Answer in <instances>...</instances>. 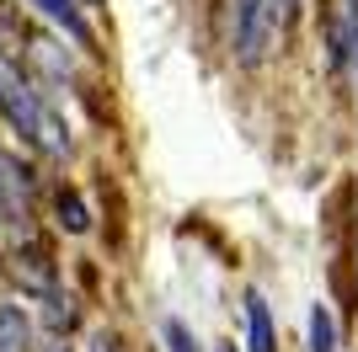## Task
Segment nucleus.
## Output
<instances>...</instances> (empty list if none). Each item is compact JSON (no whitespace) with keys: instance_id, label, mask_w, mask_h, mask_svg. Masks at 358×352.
Listing matches in <instances>:
<instances>
[{"instance_id":"nucleus-16","label":"nucleus","mask_w":358,"mask_h":352,"mask_svg":"<svg viewBox=\"0 0 358 352\" xmlns=\"http://www.w3.org/2000/svg\"><path fill=\"white\" fill-rule=\"evenodd\" d=\"M6 283H11V272H6V262H0V293H6Z\"/></svg>"},{"instance_id":"nucleus-11","label":"nucleus","mask_w":358,"mask_h":352,"mask_svg":"<svg viewBox=\"0 0 358 352\" xmlns=\"http://www.w3.org/2000/svg\"><path fill=\"white\" fill-rule=\"evenodd\" d=\"M75 315H80V309L70 305V293H48V299H43V321H48V331H54V337H59V331H70Z\"/></svg>"},{"instance_id":"nucleus-13","label":"nucleus","mask_w":358,"mask_h":352,"mask_svg":"<svg viewBox=\"0 0 358 352\" xmlns=\"http://www.w3.org/2000/svg\"><path fill=\"white\" fill-rule=\"evenodd\" d=\"M166 342H171V352H198L193 331H187L182 321H166Z\"/></svg>"},{"instance_id":"nucleus-4","label":"nucleus","mask_w":358,"mask_h":352,"mask_svg":"<svg viewBox=\"0 0 358 352\" xmlns=\"http://www.w3.org/2000/svg\"><path fill=\"white\" fill-rule=\"evenodd\" d=\"M22 288H32L38 299H48V293H59V283H54V267H48V256L38 246H27V251H16V267H6Z\"/></svg>"},{"instance_id":"nucleus-17","label":"nucleus","mask_w":358,"mask_h":352,"mask_svg":"<svg viewBox=\"0 0 358 352\" xmlns=\"http://www.w3.org/2000/svg\"><path fill=\"white\" fill-rule=\"evenodd\" d=\"M80 6H102V0H80Z\"/></svg>"},{"instance_id":"nucleus-14","label":"nucleus","mask_w":358,"mask_h":352,"mask_svg":"<svg viewBox=\"0 0 358 352\" xmlns=\"http://www.w3.org/2000/svg\"><path fill=\"white\" fill-rule=\"evenodd\" d=\"M38 352H75V347H70V342H64V337H48V342H43V347H38Z\"/></svg>"},{"instance_id":"nucleus-8","label":"nucleus","mask_w":358,"mask_h":352,"mask_svg":"<svg viewBox=\"0 0 358 352\" xmlns=\"http://www.w3.org/2000/svg\"><path fill=\"white\" fill-rule=\"evenodd\" d=\"M27 59H32V64H43L54 80H70V54H64L54 38H27Z\"/></svg>"},{"instance_id":"nucleus-10","label":"nucleus","mask_w":358,"mask_h":352,"mask_svg":"<svg viewBox=\"0 0 358 352\" xmlns=\"http://www.w3.org/2000/svg\"><path fill=\"white\" fill-rule=\"evenodd\" d=\"M310 352H337V325H331V309L327 305L310 309Z\"/></svg>"},{"instance_id":"nucleus-7","label":"nucleus","mask_w":358,"mask_h":352,"mask_svg":"<svg viewBox=\"0 0 358 352\" xmlns=\"http://www.w3.org/2000/svg\"><path fill=\"white\" fill-rule=\"evenodd\" d=\"M32 342V321L16 305H0V352H22Z\"/></svg>"},{"instance_id":"nucleus-5","label":"nucleus","mask_w":358,"mask_h":352,"mask_svg":"<svg viewBox=\"0 0 358 352\" xmlns=\"http://www.w3.org/2000/svg\"><path fill=\"white\" fill-rule=\"evenodd\" d=\"M32 6H38V11H43L48 22H54V27L70 38V43H80V48L96 43V38H91V22L80 16V6H75V0H32Z\"/></svg>"},{"instance_id":"nucleus-18","label":"nucleus","mask_w":358,"mask_h":352,"mask_svg":"<svg viewBox=\"0 0 358 352\" xmlns=\"http://www.w3.org/2000/svg\"><path fill=\"white\" fill-rule=\"evenodd\" d=\"M220 352H236V347H220Z\"/></svg>"},{"instance_id":"nucleus-3","label":"nucleus","mask_w":358,"mask_h":352,"mask_svg":"<svg viewBox=\"0 0 358 352\" xmlns=\"http://www.w3.org/2000/svg\"><path fill=\"white\" fill-rule=\"evenodd\" d=\"M0 219L16 224L22 235L32 230V171L6 149H0Z\"/></svg>"},{"instance_id":"nucleus-12","label":"nucleus","mask_w":358,"mask_h":352,"mask_svg":"<svg viewBox=\"0 0 358 352\" xmlns=\"http://www.w3.org/2000/svg\"><path fill=\"white\" fill-rule=\"evenodd\" d=\"M294 16H299V0H268V27H273V38H289V32H294Z\"/></svg>"},{"instance_id":"nucleus-15","label":"nucleus","mask_w":358,"mask_h":352,"mask_svg":"<svg viewBox=\"0 0 358 352\" xmlns=\"http://www.w3.org/2000/svg\"><path fill=\"white\" fill-rule=\"evenodd\" d=\"M91 347H96V352H118V342H113V337H107V331H102V337L91 342Z\"/></svg>"},{"instance_id":"nucleus-1","label":"nucleus","mask_w":358,"mask_h":352,"mask_svg":"<svg viewBox=\"0 0 358 352\" xmlns=\"http://www.w3.org/2000/svg\"><path fill=\"white\" fill-rule=\"evenodd\" d=\"M0 112H6V123H11L32 149H43L54 161L70 155V129H64V117L32 91V80L22 75V64H6V59H0Z\"/></svg>"},{"instance_id":"nucleus-19","label":"nucleus","mask_w":358,"mask_h":352,"mask_svg":"<svg viewBox=\"0 0 358 352\" xmlns=\"http://www.w3.org/2000/svg\"><path fill=\"white\" fill-rule=\"evenodd\" d=\"M353 54H358V38H353Z\"/></svg>"},{"instance_id":"nucleus-6","label":"nucleus","mask_w":358,"mask_h":352,"mask_svg":"<svg viewBox=\"0 0 358 352\" xmlns=\"http://www.w3.org/2000/svg\"><path fill=\"white\" fill-rule=\"evenodd\" d=\"M246 331H252V352H278L273 342V315L262 293H246Z\"/></svg>"},{"instance_id":"nucleus-9","label":"nucleus","mask_w":358,"mask_h":352,"mask_svg":"<svg viewBox=\"0 0 358 352\" xmlns=\"http://www.w3.org/2000/svg\"><path fill=\"white\" fill-rule=\"evenodd\" d=\"M54 208H59V224H64L70 235H86V230H91V214H86V203H80L75 192H59V198H54Z\"/></svg>"},{"instance_id":"nucleus-2","label":"nucleus","mask_w":358,"mask_h":352,"mask_svg":"<svg viewBox=\"0 0 358 352\" xmlns=\"http://www.w3.org/2000/svg\"><path fill=\"white\" fill-rule=\"evenodd\" d=\"M224 27H230V54H236L241 64H257L273 43L268 0H224Z\"/></svg>"}]
</instances>
